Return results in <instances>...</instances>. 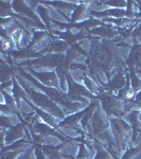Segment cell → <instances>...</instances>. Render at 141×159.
Listing matches in <instances>:
<instances>
[{"label":"cell","mask_w":141,"mask_h":159,"mask_svg":"<svg viewBox=\"0 0 141 159\" xmlns=\"http://www.w3.org/2000/svg\"><path fill=\"white\" fill-rule=\"evenodd\" d=\"M17 70L20 72L22 78L27 79L28 81L31 82L36 88L40 89L43 93L47 94V96L49 97L52 101H54L56 104H60L61 106H63V108H65L68 112L78 110L81 107L80 103L71 101V100L68 98L67 93H65L61 89H57V88H54V87H49V86L43 85V84H42L40 82H38L36 79L33 78V75H31L29 73H25V71L24 69L20 68L19 66L17 67Z\"/></svg>","instance_id":"cell-1"},{"label":"cell","mask_w":141,"mask_h":159,"mask_svg":"<svg viewBox=\"0 0 141 159\" xmlns=\"http://www.w3.org/2000/svg\"><path fill=\"white\" fill-rule=\"evenodd\" d=\"M15 78L17 79V81L19 82V84L22 86V88L25 89V93L28 94V97L32 100V102L34 104H36L38 107H40L43 110H47L48 112H50L53 117L57 118V119H65V115H64L63 110L60 108L57 104L54 101H52L47 94H45L43 92L36 91L32 88L31 86L28 85L25 83V80H22L20 76L15 75Z\"/></svg>","instance_id":"cell-2"},{"label":"cell","mask_w":141,"mask_h":159,"mask_svg":"<svg viewBox=\"0 0 141 159\" xmlns=\"http://www.w3.org/2000/svg\"><path fill=\"white\" fill-rule=\"evenodd\" d=\"M66 81L68 83L67 96L71 101H81L84 104H88L87 99H91V100L98 99L96 94L92 93L85 85H81V84L76 83L72 79V76H71L69 71L66 74Z\"/></svg>","instance_id":"cell-3"},{"label":"cell","mask_w":141,"mask_h":159,"mask_svg":"<svg viewBox=\"0 0 141 159\" xmlns=\"http://www.w3.org/2000/svg\"><path fill=\"white\" fill-rule=\"evenodd\" d=\"M66 56L61 53H48L46 55H42L37 57L36 60H31L24 61L17 66H34V67H51V68H57V67H64L65 64Z\"/></svg>","instance_id":"cell-4"},{"label":"cell","mask_w":141,"mask_h":159,"mask_svg":"<svg viewBox=\"0 0 141 159\" xmlns=\"http://www.w3.org/2000/svg\"><path fill=\"white\" fill-rule=\"evenodd\" d=\"M98 100H100L102 103V108L108 117L116 116V117H122L123 111L121 110V104L120 102L114 98V97L109 96V94L100 93L97 96Z\"/></svg>","instance_id":"cell-5"},{"label":"cell","mask_w":141,"mask_h":159,"mask_svg":"<svg viewBox=\"0 0 141 159\" xmlns=\"http://www.w3.org/2000/svg\"><path fill=\"white\" fill-rule=\"evenodd\" d=\"M33 132L37 133L38 135L43 136V137H45V136H54V137H56L57 139L63 141L64 143H69L72 140L84 142V137L82 138V139H71V138H69V137H65V136L61 135L58 132H56L55 129H53V127L50 126L49 124H45V123H43V122H38L36 120H35V124L33 125Z\"/></svg>","instance_id":"cell-6"},{"label":"cell","mask_w":141,"mask_h":159,"mask_svg":"<svg viewBox=\"0 0 141 159\" xmlns=\"http://www.w3.org/2000/svg\"><path fill=\"white\" fill-rule=\"evenodd\" d=\"M92 107V103L89 104V106L87 107V108L81 110V111L79 112H75V114L71 115V116H68L66 117L65 119H63L61 121L58 123V129L60 127H64V126H67V127H71V129H73L74 130H76L78 133H80L82 136H84L85 133L82 132V130L78 127V123L82 121V119L84 118V116L87 114V112L89 111V110L91 109Z\"/></svg>","instance_id":"cell-7"},{"label":"cell","mask_w":141,"mask_h":159,"mask_svg":"<svg viewBox=\"0 0 141 159\" xmlns=\"http://www.w3.org/2000/svg\"><path fill=\"white\" fill-rule=\"evenodd\" d=\"M29 71L33 76H35L36 80H38L43 85L61 89L60 81H58V76L56 72H52V71H50V72H36L31 67H29Z\"/></svg>","instance_id":"cell-8"},{"label":"cell","mask_w":141,"mask_h":159,"mask_svg":"<svg viewBox=\"0 0 141 159\" xmlns=\"http://www.w3.org/2000/svg\"><path fill=\"white\" fill-rule=\"evenodd\" d=\"M12 7L15 12H17L18 14L21 15V16L22 15H25V16L30 17L31 19H33L38 25V27H39L40 29H46V25H43L42 24L40 19L38 18L37 15L34 13V11L32 10V7H30L27 3H25V2L20 1V0H18V1H13L12 2Z\"/></svg>","instance_id":"cell-9"},{"label":"cell","mask_w":141,"mask_h":159,"mask_svg":"<svg viewBox=\"0 0 141 159\" xmlns=\"http://www.w3.org/2000/svg\"><path fill=\"white\" fill-rule=\"evenodd\" d=\"M127 78H129V75L125 76L124 75V72H123L122 70V67H120V69L118 70V72L116 75L112 78L111 81L108 82V83L106 84H103V86L106 90H111V91H117V90H121V89L126 85L127 83Z\"/></svg>","instance_id":"cell-10"},{"label":"cell","mask_w":141,"mask_h":159,"mask_svg":"<svg viewBox=\"0 0 141 159\" xmlns=\"http://www.w3.org/2000/svg\"><path fill=\"white\" fill-rule=\"evenodd\" d=\"M125 64L127 65L130 71L136 70L135 67L141 68V45H139V43H134L132 51L130 53V56L127 57Z\"/></svg>","instance_id":"cell-11"},{"label":"cell","mask_w":141,"mask_h":159,"mask_svg":"<svg viewBox=\"0 0 141 159\" xmlns=\"http://www.w3.org/2000/svg\"><path fill=\"white\" fill-rule=\"evenodd\" d=\"M24 129L25 127L21 123H17L16 125H13L12 127H10L4 134V137H6V142L4 143H7L9 145L11 143L15 142V141L20 140L24 137Z\"/></svg>","instance_id":"cell-12"},{"label":"cell","mask_w":141,"mask_h":159,"mask_svg":"<svg viewBox=\"0 0 141 159\" xmlns=\"http://www.w3.org/2000/svg\"><path fill=\"white\" fill-rule=\"evenodd\" d=\"M53 34L57 35L58 37H61L64 42H66L68 45H72L73 43H75L76 40H81L83 38H90L87 34L83 32H79L78 34H73L70 30H67L66 32L61 33V32H58V31H52ZM91 39V38H90Z\"/></svg>","instance_id":"cell-13"},{"label":"cell","mask_w":141,"mask_h":159,"mask_svg":"<svg viewBox=\"0 0 141 159\" xmlns=\"http://www.w3.org/2000/svg\"><path fill=\"white\" fill-rule=\"evenodd\" d=\"M90 16L94 17H106V16H111V17H116V18H122V17L126 16V11L123 9H108L105 10L103 12H96V11H90L89 12Z\"/></svg>","instance_id":"cell-14"},{"label":"cell","mask_w":141,"mask_h":159,"mask_svg":"<svg viewBox=\"0 0 141 159\" xmlns=\"http://www.w3.org/2000/svg\"><path fill=\"white\" fill-rule=\"evenodd\" d=\"M88 33L89 34H92V35H99V36L107 37V38L114 37L118 34L117 31L114 30L111 27H109V25H102V27L97 28V29L89 30Z\"/></svg>","instance_id":"cell-15"},{"label":"cell","mask_w":141,"mask_h":159,"mask_svg":"<svg viewBox=\"0 0 141 159\" xmlns=\"http://www.w3.org/2000/svg\"><path fill=\"white\" fill-rule=\"evenodd\" d=\"M106 127L107 125L104 123L103 119L100 117L99 111L93 114V116H92V129L94 132V135L100 136L104 134V130L106 129Z\"/></svg>","instance_id":"cell-16"},{"label":"cell","mask_w":141,"mask_h":159,"mask_svg":"<svg viewBox=\"0 0 141 159\" xmlns=\"http://www.w3.org/2000/svg\"><path fill=\"white\" fill-rule=\"evenodd\" d=\"M27 143H32V141H29L27 140L25 138H22L20 140H17L15 142L11 143V144L7 145V147H2V151H1V154L6 153V152H9V151H18V150H22V148L25 147Z\"/></svg>","instance_id":"cell-17"},{"label":"cell","mask_w":141,"mask_h":159,"mask_svg":"<svg viewBox=\"0 0 141 159\" xmlns=\"http://www.w3.org/2000/svg\"><path fill=\"white\" fill-rule=\"evenodd\" d=\"M37 13L39 15V17L43 20V22L46 24V28L49 30V32L51 33L52 30H51V22H52V18L50 17L49 15V11L46 9L45 7H42V6H38L37 7Z\"/></svg>","instance_id":"cell-18"},{"label":"cell","mask_w":141,"mask_h":159,"mask_svg":"<svg viewBox=\"0 0 141 159\" xmlns=\"http://www.w3.org/2000/svg\"><path fill=\"white\" fill-rule=\"evenodd\" d=\"M139 111L140 110H138V109H135V110H133V111H130V114H129V120H130V122L132 123V126H133V139L132 141L134 142L135 139H136V135H137V133H138V115H139Z\"/></svg>","instance_id":"cell-19"},{"label":"cell","mask_w":141,"mask_h":159,"mask_svg":"<svg viewBox=\"0 0 141 159\" xmlns=\"http://www.w3.org/2000/svg\"><path fill=\"white\" fill-rule=\"evenodd\" d=\"M86 13V6L82 4V6H76L73 11L72 17H71L70 24H75L76 20H79Z\"/></svg>","instance_id":"cell-20"},{"label":"cell","mask_w":141,"mask_h":159,"mask_svg":"<svg viewBox=\"0 0 141 159\" xmlns=\"http://www.w3.org/2000/svg\"><path fill=\"white\" fill-rule=\"evenodd\" d=\"M43 4H49V6H53L56 9H58V11L65 9V10H71V9H75V7L72 6L71 3H68V2H42Z\"/></svg>","instance_id":"cell-21"},{"label":"cell","mask_w":141,"mask_h":159,"mask_svg":"<svg viewBox=\"0 0 141 159\" xmlns=\"http://www.w3.org/2000/svg\"><path fill=\"white\" fill-rule=\"evenodd\" d=\"M140 150H141V143L137 148H129L127 151H125V153L123 154L121 159H133V157L136 156V154L139 153Z\"/></svg>","instance_id":"cell-22"},{"label":"cell","mask_w":141,"mask_h":159,"mask_svg":"<svg viewBox=\"0 0 141 159\" xmlns=\"http://www.w3.org/2000/svg\"><path fill=\"white\" fill-rule=\"evenodd\" d=\"M83 80H84V83H85V86L92 92V93H93V92H97V93L100 92V93H101V91H99V89L92 84V81L90 79H88V76H87L85 73L83 74Z\"/></svg>","instance_id":"cell-23"},{"label":"cell","mask_w":141,"mask_h":159,"mask_svg":"<svg viewBox=\"0 0 141 159\" xmlns=\"http://www.w3.org/2000/svg\"><path fill=\"white\" fill-rule=\"evenodd\" d=\"M96 148H97V155H96V157H94V159H109L111 158L109 154L105 150H103L101 147H99L98 144L96 145Z\"/></svg>","instance_id":"cell-24"},{"label":"cell","mask_w":141,"mask_h":159,"mask_svg":"<svg viewBox=\"0 0 141 159\" xmlns=\"http://www.w3.org/2000/svg\"><path fill=\"white\" fill-rule=\"evenodd\" d=\"M22 152V150L18 151H9L3 154H1V159H15L17 157V155H19Z\"/></svg>","instance_id":"cell-25"},{"label":"cell","mask_w":141,"mask_h":159,"mask_svg":"<svg viewBox=\"0 0 141 159\" xmlns=\"http://www.w3.org/2000/svg\"><path fill=\"white\" fill-rule=\"evenodd\" d=\"M132 37L134 39V43H139V42L141 40V24L133 30Z\"/></svg>","instance_id":"cell-26"},{"label":"cell","mask_w":141,"mask_h":159,"mask_svg":"<svg viewBox=\"0 0 141 159\" xmlns=\"http://www.w3.org/2000/svg\"><path fill=\"white\" fill-rule=\"evenodd\" d=\"M76 159H88V152H87V150L85 148V141L81 142L80 152H79V155L76 156Z\"/></svg>","instance_id":"cell-27"},{"label":"cell","mask_w":141,"mask_h":159,"mask_svg":"<svg viewBox=\"0 0 141 159\" xmlns=\"http://www.w3.org/2000/svg\"><path fill=\"white\" fill-rule=\"evenodd\" d=\"M100 4H106V6H111V7H118V9H122V7H125V4H127V2L125 1H103V2H99Z\"/></svg>","instance_id":"cell-28"},{"label":"cell","mask_w":141,"mask_h":159,"mask_svg":"<svg viewBox=\"0 0 141 159\" xmlns=\"http://www.w3.org/2000/svg\"><path fill=\"white\" fill-rule=\"evenodd\" d=\"M11 37H12V39L14 40L15 45L19 46V43H20L21 37H22V32L20 30H15L14 32H12Z\"/></svg>","instance_id":"cell-29"},{"label":"cell","mask_w":141,"mask_h":159,"mask_svg":"<svg viewBox=\"0 0 141 159\" xmlns=\"http://www.w3.org/2000/svg\"><path fill=\"white\" fill-rule=\"evenodd\" d=\"M34 154H35V158L36 159H48V157L46 156V154L43 152V150L37 145H34Z\"/></svg>","instance_id":"cell-30"},{"label":"cell","mask_w":141,"mask_h":159,"mask_svg":"<svg viewBox=\"0 0 141 159\" xmlns=\"http://www.w3.org/2000/svg\"><path fill=\"white\" fill-rule=\"evenodd\" d=\"M1 125L2 127H7V129H10V127H12V122H11V119H10V117H7L4 116V115H2L1 116Z\"/></svg>","instance_id":"cell-31"},{"label":"cell","mask_w":141,"mask_h":159,"mask_svg":"<svg viewBox=\"0 0 141 159\" xmlns=\"http://www.w3.org/2000/svg\"><path fill=\"white\" fill-rule=\"evenodd\" d=\"M133 2L132 1H129L127 2V10H126V16L129 17V18H132V17L135 16V13L133 12V7H132Z\"/></svg>","instance_id":"cell-32"},{"label":"cell","mask_w":141,"mask_h":159,"mask_svg":"<svg viewBox=\"0 0 141 159\" xmlns=\"http://www.w3.org/2000/svg\"><path fill=\"white\" fill-rule=\"evenodd\" d=\"M32 148H29V150H27V152H25L24 155H22V157H20L18 159H32L31 158V154H32Z\"/></svg>","instance_id":"cell-33"},{"label":"cell","mask_w":141,"mask_h":159,"mask_svg":"<svg viewBox=\"0 0 141 159\" xmlns=\"http://www.w3.org/2000/svg\"><path fill=\"white\" fill-rule=\"evenodd\" d=\"M137 3H138V6H139V7H139L140 12H139V13H138V14H137V15H136V17H141V1H138V2H137Z\"/></svg>","instance_id":"cell-34"},{"label":"cell","mask_w":141,"mask_h":159,"mask_svg":"<svg viewBox=\"0 0 141 159\" xmlns=\"http://www.w3.org/2000/svg\"><path fill=\"white\" fill-rule=\"evenodd\" d=\"M138 120H139V122H141V110L139 111V115H138Z\"/></svg>","instance_id":"cell-35"}]
</instances>
